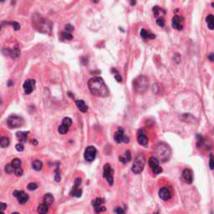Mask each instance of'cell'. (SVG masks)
I'll use <instances>...</instances> for the list:
<instances>
[{"instance_id": "50", "label": "cell", "mask_w": 214, "mask_h": 214, "mask_svg": "<svg viewBox=\"0 0 214 214\" xmlns=\"http://www.w3.org/2000/svg\"><path fill=\"white\" fill-rule=\"evenodd\" d=\"M131 5H135V4H136V1H135V0H131Z\"/></svg>"}, {"instance_id": "34", "label": "cell", "mask_w": 214, "mask_h": 214, "mask_svg": "<svg viewBox=\"0 0 214 214\" xmlns=\"http://www.w3.org/2000/svg\"><path fill=\"white\" fill-rule=\"evenodd\" d=\"M62 124L70 127V125H72V120L70 119V117H65V118H64L63 120H62Z\"/></svg>"}, {"instance_id": "19", "label": "cell", "mask_w": 214, "mask_h": 214, "mask_svg": "<svg viewBox=\"0 0 214 214\" xmlns=\"http://www.w3.org/2000/svg\"><path fill=\"white\" fill-rule=\"evenodd\" d=\"M28 132L26 131H19L16 133V136L18 139L20 140V142H26L28 140Z\"/></svg>"}, {"instance_id": "15", "label": "cell", "mask_w": 214, "mask_h": 214, "mask_svg": "<svg viewBox=\"0 0 214 214\" xmlns=\"http://www.w3.org/2000/svg\"><path fill=\"white\" fill-rule=\"evenodd\" d=\"M4 50H6V53H4V55H5L10 56V57L13 59L17 58V57H19V56L20 55V50L18 46H15V47H14V49H12V50H9V49H7V50L4 49Z\"/></svg>"}, {"instance_id": "3", "label": "cell", "mask_w": 214, "mask_h": 214, "mask_svg": "<svg viewBox=\"0 0 214 214\" xmlns=\"http://www.w3.org/2000/svg\"><path fill=\"white\" fill-rule=\"evenodd\" d=\"M134 90L137 93H144L149 87V79L144 75H140L136 77L132 83Z\"/></svg>"}, {"instance_id": "7", "label": "cell", "mask_w": 214, "mask_h": 214, "mask_svg": "<svg viewBox=\"0 0 214 214\" xmlns=\"http://www.w3.org/2000/svg\"><path fill=\"white\" fill-rule=\"evenodd\" d=\"M113 174H114V171L111 169V165L106 164L104 166V173L103 176L104 177L106 178V180L108 181V183L110 186H112L114 183V179H113Z\"/></svg>"}, {"instance_id": "35", "label": "cell", "mask_w": 214, "mask_h": 214, "mask_svg": "<svg viewBox=\"0 0 214 214\" xmlns=\"http://www.w3.org/2000/svg\"><path fill=\"white\" fill-rule=\"evenodd\" d=\"M37 188H38V185H37L35 182H30V183L27 186V189L29 190V191H34V190H36Z\"/></svg>"}, {"instance_id": "2", "label": "cell", "mask_w": 214, "mask_h": 214, "mask_svg": "<svg viewBox=\"0 0 214 214\" xmlns=\"http://www.w3.org/2000/svg\"><path fill=\"white\" fill-rule=\"evenodd\" d=\"M33 28L40 32V33H49L52 29V23L50 20L45 19V17L41 16L38 14L33 15L32 19Z\"/></svg>"}, {"instance_id": "30", "label": "cell", "mask_w": 214, "mask_h": 214, "mask_svg": "<svg viewBox=\"0 0 214 214\" xmlns=\"http://www.w3.org/2000/svg\"><path fill=\"white\" fill-rule=\"evenodd\" d=\"M15 168L14 167V166L10 163V164H7L5 166V168H4V171L7 174H11L14 172Z\"/></svg>"}, {"instance_id": "29", "label": "cell", "mask_w": 214, "mask_h": 214, "mask_svg": "<svg viewBox=\"0 0 214 214\" xmlns=\"http://www.w3.org/2000/svg\"><path fill=\"white\" fill-rule=\"evenodd\" d=\"M68 131H69V126L63 125V124L61 125H59L58 128V132L60 135H65L68 132Z\"/></svg>"}, {"instance_id": "32", "label": "cell", "mask_w": 214, "mask_h": 214, "mask_svg": "<svg viewBox=\"0 0 214 214\" xmlns=\"http://www.w3.org/2000/svg\"><path fill=\"white\" fill-rule=\"evenodd\" d=\"M61 36L65 40H72L73 39V36L70 32H62Z\"/></svg>"}, {"instance_id": "28", "label": "cell", "mask_w": 214, "mask_h": 214, "mask_svg": "<svg viewBox=\"0 0 214 214\" xmlns=\"http://www.w3.org/2000/svg\"><path fill=\"white\" fill-rule=\"evenodd\" d=\"M104 203H105V200H104L103 198H96L95 200H93V202H92V205H93L94 207H97L101 206Z\"/></svg>"}, {"instance_id": "41", "label": "cell", "mask_w": 214, "mask_h": 214, "mask_svg": "<svg viewBox=\"0 0 214 214\" xmlns=\"http://www.w3.org/2000/svg\"><path fill=\"white\" fill-rule=\"evenodd\" d=\"M95 212H105L106 211V207L102 206L97 207H95Z\"/></svg>"}, {"instance_id": "49", "label": "cell", "mask_w": 214, "mask_h": 214, "mask_svg": "<svg viewBox=\"0 0 214 214\" xmlns=\"http://www.w3.org/2000/svg\"><path fill=\"white\" fill-rule=\"evenodd\" d=\"M7 207V204L3 203H1V212H3L5 210V208Z\"/></svg>"}, {"instance_id": "45", "label": "cell", "mask_w": 214, "mask_h": 214, "mask_svg": "<svg viewBox=\"0 0 214 214\" xmlns=\"http://www.w3.org/2000/svg\"><path fill=\"white\" fill-rule=\"evenodd\" d=\"M115 78H116V80L117 81V82H119V83H120V82L122 81V78L120 77V75H118V73L115 75Z\"/></svg>"}, {"instance_id": "11", "label": "cell", "mask_w": 214, "mask_h": 214, "mask_svg": "<svg viewBox=\"0 0 214 214\" xmlns=\"http://www.w3.org/2000/svg\"><path fill=\"white\" fill-rule=\"evenodd\" d=\"M35 84L36 81L34 80H27L24 81V83L23 85V88L24 90L26 95H29L33 91V90L35 89Z\"/></svg>"}, {"instance_id": "24", "label": "cell", "mask_w": 214, "mask_h": 214, "mask_svg": "<svg viewBox=\"0 0 214 214\" xmlns=\"http://www.w3.org/2000/svg\"><path fill=\"white\" fill-rule=\"evenodd\" d=\"M70 195L71 196H74V197H76V198H81V195H82V190L81 188H79L78 186H75L73 187L72 191L70 192Z\"/></svg>"}, {"instance_id": "48", "label": "cell", "mask_w": 214, "mask_h": 214, "mask_svg": "<svg viewBox=\"0 0 214 214\" xmlns=\"http://www.w3.org/2000/svg\"><path fill=\"white\" fill-rule=\"evenodd\" d=\"M207 58H208V59L211 62H214V54L213 53H211V54H210V55H209Z\"/></svg>"}, {"instance_id": "31", "label": "cell", "mask_w": 214, "mask_h": 214, "mask_svg": "<svg viewBox=\"0 0 214 214\" xmlns=\"http://www.w3.org/2000/svg\"><path fill=\"white\" fill-rule=\"evenodd\" d=\"M11 164L14 166V168H17V167H20V166H21V164H22V161H21V160L19 158L13 159L11 161Z\"/></svg>"}, {"instance_id": "4", "label": "cell", "mask_w": 214, "mask_h": 214, "mask_svg": "<svg viewBox=\"0 0 214 214\" xmlns=\"http://www.w3.org/2000/svg\"><path fill=\"white\" fill-rule=\"evenodd\" d=\"M156 152L157 156L159 157V159H160L161 161L165 162V161H168L170 159L172 151H171V149H170V147L167 144H165V143H161V144H159L158 146H157Z\"/></svg>"}, {"instance_id": "38", "label": "cell", "mask_w": 214, "mask_h": 214, "mask_svg": "<svg viewBox=\"0 0 214 214\" xmlns=\"http://www.w3.org/2000/svg\"><path fill=\"white\" fill-rule=\"evenodd\" d=\"M156 24H157V25L158 26H160V27H164L165 25V20L164 19L162 18V17H160V18H158L157 19V20H156Z\"/></svg>"}, {"instance_id": "18", "label": "cell", "mask_w": 214, "mask_h": 214, "mask_svg": "<svg viewBox=\"0 0 214 214\" xmlns=\"http://www.w3.org/2000/svg\"><path fill=\"white\" fill-rule=\"evenodd\" d=\"M75 104H76V106H77V107H78V109L80 110V111H81V112H87V111H88V106H86V104L85 103V101L82 100H75Z\"/></svg>"}, {"instance_id": "43", "label": "cell", "mask_w": 214, "mask_h": 214, "mask_svg": "<svg viewBox=\"0 0 214 214\" xmlns=\"http://www.w3.org/2000/svg\"><path fill=\"white\" fill-rule=\"evenodd\" d=\"M115 212H116V213H119V214H121V213H124L125 212V210L122 208V207H118L116 210H115Z\"/></svg>"}, {"instance_id": "39", "label": "cell", "mask_w": 214, "mask_h": 214, "mask_svg": "<svg viewBox=\"0 0 214 214\" xmlns=\"http://www.w3.org/2000/svg\"><path fill=\"white\" fill-rule=\"evenodd\" d=\"M12 26H13V28H14V30H20V28H21V26H20V24H19L18 22H15V21H14V22L11 23Z\"/></svg>"}, {"instance_id": "54", "label": "cell", "mask_w": 214, "mask_h": 214, "mask_svg": "<svg viewBox=\"0 0 214 214\" xmlns=\"http://www.w3.org/2000/svg\"><path fill=\"white\" fill-rule=\"evenodd\" d=\"M1 2H4V0H1Z\"/></svg>"}, {"instance_id": "1", "label": "cell", "mask_w": 214, "mask_h": 214, "mask_svg": "<svg viewBox=\"0 0 214 214\" xmlns=\"http://www.w3.org/2000/svg\"><path fill=\"white\" fill-rule=\"evenodd\" d=\"M88 87L92 95L97 97H108L109 90L107 85L104 82L103 79L100 77H93L88 81Z\"/></svg>"}, {"instance_id": "6", "label": "cell", "mask_w": 214, "mask_h": 214, "mask_svg": "<svg viewBox=\"0 0 214 214\" xmlns=\"http://www.w3.org/2000/svg\"><path fill=\"white\" fill-rule=\"evenodd\" d=\"M7 123L9 127L11 128H19L22 126L24 123V120L22 117L19 116L17 115H12L8 118Z\"/></svg>"}, {"instance_id": "9", "label": "cell", "mask_w": 214, "mask_h": 214, "mask_svg": "<svg viewBox=\"0 0 214 214\" xmlns=\"http://www.w3.org/2000/svg\"><path fill=\"white\" fill-rule=\"evenodd\" d=\"M149 166L152 170V173L155 174H160L162 173V168L159 166V161L158 159L155 157V156H151L149 158L148 161Z\"/></svg>"}, {"instance_id": "44", "label": "cell", "mask_w": 214, "mask_h": 214, "mask_svg": "<svg viewBox=\"0 0 214 214\" xmlns=\"http://www.w3.org/2000/svg\"><path fill=\"white\" fill-rule=\"evenodd\" d=\"M174 60H175L177 63H179L180 60H181V57H180V55H179V54L178 53L175 54V55H174Z\"/></svg>"}, {"instance_id": "8", "label": "cell", "mask_w": 214, "mask_h": 214, "mask_svg": "<svg viewBox=\"0 0 214 214\" xmlns=\"http://www.w3.org/2000/svg\"><path fill=\"white\" fill-rule=\"evenodd\" d=\"M96 153H97L96 148L95 146H90L85 151L84 157L85 159V161L90 162V161H93L95 160V156H96Z\"/></svg>"}, {"instance_id": "37", "label": "cell", "mask_w": 214, "mask_h": 214, "mask_svg": "<svg viewBox=\"0 0 214 214\" xmlns=\"http://www.w3.org/2000/svg\"><path fill=\"white\" fill-rule=\"evenodd\" d=\"M209 167L211 170L214 171V155L211 154L210 155V159H209Z\"/></svg>"}, {"instance_id": "27", "label": "cell", "mask_w": 214, "mask_h": 214, "mask_svg": "<svg viewBox=\"0 0 214 214\" xmlns=\"http://www.w3.org/2000/svg\"><path fill=\"white\" fill-rule=\"evenodd\" d=\"M9 143H10V142H9V139H8V137H6V136H2V137H1V139H0L1 147L6 148L7 146H9Z\"/></svg>"}, {"instance_id": "33", "label": "cell", "mask_w": 214, "mask_h": 214, "mask_svg": "<svg viewBox=\"0 0 214 214\" xmlns=\"http://www.w3.org/2000/svg\"><path fill=\"white\" fill-rule=\"evenodd\" d=\"M152 11L153 14H154V16L157 17V15H158L161 11H165V10H163L162 8H161L160 7H158V6H155V7H153Z\"/></svg>"}, {"instance_id": "25", "label": "cell", "mask_w": 214, "mask_h": 214, "mask_svg": "<svg viewBox=\"0 0 214 214\" xmlns=\"http://www.w3.org/2000/svg\"><path fill=\"white\" fill-rule=\"evenodd\" d=\"M54 201H55V198H54V197L52 196V194L47 193V194H45V196H44V203H46L49 206L51 205V204H53Z\"/></svg>"}, {"instance_id": "23", "label": "cell", "mask_w": 214, "mask_h": 214, "mask_svg": "<svg viewBox=\"0 0 214 214\" xmlns=\"http://www.w3.org/2000/svg\"><path fill=\"white\" fill-rule=\"evenodd\" d=\"M32 167H33V170H35L37 172H39L41 171L42 168H43V162L39 160H35L32 162Z\"/></svg>"}, {"instance_id": "36", "label": "cell", "mask_w": 214, "mask_h": 214, "mask_svg": "<svg viewBox=\"0 0 214 214\" xmlns=\"http://www.w3.org/2000/svg\"><path fill=\"white\" fill-rule=\"evenodd\" d=\"M14 174H15L17 177H21V176L24 174V171H23V169L20 167H17V168H15V170H14Z\"/></svg>"}, {"instance_id": "53", "label": "cell", "mask_w": 214, "mask_h": 214, "mask_svg": "<svg viewBox=\"0 0 214 214\" xmlns=\"http://www.w3.org/2000/svg\"><path fill=\"white\" fill-rule=\"evenodd\" d=\"M212 7H213V8H214V3H212Z\"/></svg>"}, {"instance_id": "47", "label": "cell", "mask_w": 214, "mask_h": 214, "mask_svg": "<svg viewBox=\"0 0 214 214\" xmlns=\"http://www.w3.org/2000/svg\"><path fill=\"white\" fill-rule=\"evenodd\" d=\"M55 179L56 182H59V181L61 180V177H60V176H59V173L58 172H57V173H56L55 177Z\"/></svg>"}, {"instance_id": "12", "label": "cell", "mask_w": 214, "mask_h": 214, "mask_svg": "<svg viewBox=\"0 0 214 214\" xmlns=\"http://www.w3.org/2000/svg\"><path fill=\"white\" fill-rule=\"evenodd\" d=\"M184 26V18L179 15H175L173 18V27L175 29L181 30Z\"/></svg>"}, {"instance_id": "10", "label": "cell", "mask_w": 214, "mask_h": 214, "mask_svg": "<svg viewBox=\"0 0 214 214\" xmlns=\"http://www.w3.org/2000/svg\"><path fill=\"white\" fill-rule=\"evenodd\" d=\"M13 195L14 197L17 198L18 201H19V203L20 204H25L28 201V194H26L24 191H18V190H15L13 192Z\"/></svg>"}, {"instance_id": "22", "label": "cell", "mask_w": 214, "mask_h": 214, "mask_svg": "<svg viewBox=\"0 0 214 214\" xmlns=\"http://www.w3.org/2000/svg\"><path fill=\"white\" fill-rule=\"evenodd\" d=\"M120 159V161H121L122 163H127V162H129V161H131V151H126L125 152V156L124 157H121V156H120L119 157Z\"/></svg>"}, {"instance_id": "40", "label": "cell", "mask_w": 214, "mask_h": 214, "mask_svg": "<svg viewBox=\"0 0 214 214\" xmlns=\"http://www.w3.org/2000/svg\"><path fill=\"white\" fill-rule=\"evenodd\" d=\"M15 148H16V150L18 151H24V145L22 144V143H18V144L15 146Z\"/></svg>"}, {"instance_id": "26", "label": "cell", "mask_w": 214, "mask_h": 214, "mask_svg": "<svg viewBox=\"0 0 214 214\" xmlns=\"http://www.w3.org/2000/svg\"><path fill=\"white\" fill-rule=\"evenodd\" d=\"M49 205H47L46 203H42L40 204L39 207H38V212L40 214H45L46 212H48V210H49V207H48Z\"/></svg>"}, {"instance_id": "51", "label": "cell", "mask_w": 214, "mask_h": 214, "mask_svg": "<svg viewBox=\"0 0 214 214\" xmlns=\"http://www.w3.org/2000/svg\"><path fill=\"white\" fill-rule=\"evenodd\" d=\"M32 143H33V145H37V144H38V142H37L36 140H33V142H32Z\"/></svg>"}, {"instance_id": "5", "label": "cell", "mask_w": 214, "mask_h": 214, "mask_svg": "<svg viewBox=\"0 0 214 214\" xmlns=\"http://www.w3.org/2000/svg\"><path fill=\"white\" fill-rule=\"evenodd\" d=\"M145 164H146V157L142 153H141L134 160L133 165L131 167L132 173L134 174H140L142 173V171L144 170Z\"/></svg>"}, {"instance_id": "20", "label": "cell", "mask_w": 214, "mask_h": 214, "mask_svg": "<svg viewBox=\"0 0 214 214\" xmlns=\"http://www.w3.org/2000/svg\"><path fill=\"white\" fill-rule=\"evenodd\" d=\"M140 34H141V36H142V39H155V34H153V33H151V32H149V31L146 30V29H144V28H142V30H141V33H140Z\"/></svg>"}, {"instance_id": "21", "label": "cell", "mask_w": 214, "mask_h": 214, "mask_svg": "<svg viewBox=\"0 0 214 214\" xmlns=\"http://www.w3.org/2000/svg\"><path fill=\"white\" fill-rule=\"evenodd\" d=\"M206 22L209 29L214 30V16L212 14H208L206 18Z\"/></svg>"}, {"instance_id": "16", "label": "cell", "mask_w": 214, "mask_h": 214, "mask_svg": "<svg viewBox=\"0 0 214 214\" xmlns=\"http://www.w3.org/2000/svg\"><path fill=\"white\" fill-rule=\"evenodd\" d=\"M182 177L186 183L191 184L193 181V176H192V171L189 169H185L182 172Z\"/></svg>"}, {"instance_id": "14", "label": "cell", "mask_w": 214, "mask_h": 214, "mask_svg": "<svg viewBox=\"0 0 214 214\" xmlns=\"http://www.w3.org/2000/svg\"><path fill=\"white\" fill-rule=\"evenodd\" d=\"M137 141L138 143L142 146H146L148 144V137L143 130H141L137 135Z\"/></svg>"}, {"instance_id": "46", "label": "cell", "mask_w": 214, "mask_h": 214, "mask_svg": "<svg viewBox=\"0 0 214 214\" xmlns=\"http://www.w3.org/2000/svg\"><path fill=\"white\" fill-rule=\"evenodd\" d=\"M81 182H82V181H81V178H79V177L76 178V179H75V186H81Z\"/></svg>"}, {"instance_id": "52", "label": "cell", "mask_w": 214, "mask_h": 214, "mask_svg": "<svg viewBox=\"0 0 214 214\" xmlns=\"http://www.w3.org/2000/svg\"><path fill=\"white\" fill-rule=\"evenodd\" d=\"M92 1H93L94 3H98V2H99V0H92Z\"/></svg>"}, {"instance_id": "13", "label": "cell", "mask_w": 214, "mask_h": 214, "mask_svg": "<svg viewBox=\"0 0 214 214\" xmlns=\"http://www.w3.org/2000/svg\"><path fill=\"white\" fill-rule=\"evenodd\" d=\"M159 197L163 201L169 200L170 198H172V192H171L168 187L164 186V187H162V188L159 190Z\"/></svg>"}, {"instance_id": "17", "label": "cell", "mask_w": 214, "mask_h": 214, "mask_svg": "<svg viewBox=\"0 0 214 214\" xmlns=\"http://www.w3.org/2000/svg\"><path fill=\"white\" fill-rule=\"evenodd\" d=\"M124 139H125L124 131H123V129H121V128H119L118 131L115 133L114 140L116 141V143H120V142H122L124 141Z\"/></svg>"}, {"instance_id": "42", "label": "cell", "mask_w": 214, "mask_h": 214, "mask_svg": "<svg viewBox=\"0 0 214 214\" xmlns=\"http://www.w3.org/2000/svg\"><path fill=\"white\" fill-rule=\"evenodd\" d=\"M65 30L67 31V32H72L73 30H74V27H73L72 25L71 24H67L66 26H65Z\"/></svg>"}]
</instances>
